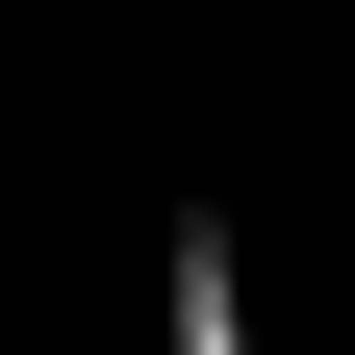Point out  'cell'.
<instances>
[{
	"mask_svg": "<svg viewBox=\"0 0 355 355\" xmlns=\"http://www.w3.org/2000/svg\"><path fill=\"white\" fill-rule=\"evenodd\" d=\"M153 355H254V254H229V229L153 254Z\"/></svg>",
	"mask_w": 355,
	"mask_h": 355,
	"instance_id": "cell-1",
	"label": "cell"
}]
</instances>
